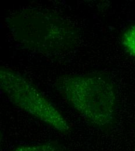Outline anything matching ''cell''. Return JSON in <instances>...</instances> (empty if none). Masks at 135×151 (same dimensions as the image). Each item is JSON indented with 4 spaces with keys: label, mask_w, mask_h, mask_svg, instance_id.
Returning <instances> with one entry per match:
<instances>
[{
    "label": "cell",
    "mask_w": 135,
    "mask_h": 151,
    "mask_svg": "<svg viewBox=\"0 0 135 151\" xmlns=\"http://www.w3.org/2000/svg\"><path fill=\"white\" fill-rule=\"evenodd\" d=\"M1 90L13 104L61 132H68L66 119L46 97L19 73L5 68L0 69Z\"/></svg>",
    "instance_id": "cell-2"
},
{
    "label": "cell",
    "mask_w": 135,
    "mask_h": 151,
    "mask_svg": "<svg viewBox=\"0 0 135 151\" xmlns=\"http://www.w3.org/2000/svg\"><path fill=\"white\" fill-rule=\"evenodd\" d=\"M12 151H61V148L58 143L50 142L41 144L22 146Z\"/></svg>",
    "instance_id": "cell-4"
},
{
    "label": "cell",
    "mask_w": 135,
    "mask_h": 151,
    "mask_svg": "<svg viewBox=\"0 0 135 151\" xmlns=\"http://www.w3.org/2000/svg\"><path fill=\"white\" fill-rule=\"evenodd\" d=\"M122 44L125 50L135 58V23L123 33L122 37Z\"/></svg>",
    "instance_id": "cell-3"
},
{
    "label": "cell",
    "mask_w": 135,
    "mask_h": 151,
    "mask_svg": "<svg viewBox=\"0 0 135 151\" xmlns=\"http://www.w3.org/2000/svg\"><path fill=\"white\" fill-rule=\"evenodd\" d=\"M61 94L78 113L100 127L111 124L116 114V90L105 74L93 73L63 76L58 81Z\"/></svg>",
    "instance_id": "cell-1"
}]
</instances>
